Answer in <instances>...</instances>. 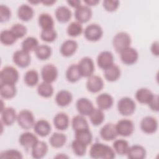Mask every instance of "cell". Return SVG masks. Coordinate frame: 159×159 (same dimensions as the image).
<instances>
[{"label":"cell","instance_id":"cell-1","mask_svg":"<svg viewBox=\"0 0 159 159\" xmlns=\"http://www.w3.org/2000/svg\"><path fill=\"white\" fill-rule=\"evenodd\" d=\"M89 156L94 159H112L115 158L116 153L110 146L102 143L95 142L90 147Z\"/></svg>","mask_w":159,"mask_h":159},{"label":"cell","instance_id":"cell-2","mask_svg":"<svg viewBox=\"0 0 159 159\" xmlns=\"http://www.w3.org/2000/svg\"><path fill=\"white\" fill-rule=\"evenodd\" d=\"M131 37L125 32L117 33L112 39V45L116 52L120 53L125 48L130 47L131 44Z\"/></svg>","mask_w":159,"mask_h":159},{"label":"cell","instance_id":"cell-3","mask_svg":"<svg viewBox=\"0 0 159 159\" xmlns=\"http://www.w3.org/2000/svg\"><path fill=\"white\" fill-rule=\"evenodd\" d=\"M117 107L120 114L124 116H129L134 113L136 109V104L132 98L123 97L119 100Z\"/></svg>","mask_w":159,"mask_h":159},{"label":"cell","instance_id":"cell-4","mask_svg":"<svg viewBox=\"0 0 159 159\" xmlns=\"http://www.w3.org/2000/svg\"><path fill=\"white\" fill-rule=\"evenodd\" d=\"M19 77V72L16 68L11 66H6L0 72V83L16 84Z\"/></svg>","mask_w":159,"mask_h":159},{"label":"cell","instance_id":"cell-5","mask_svg":"<svg viewBox=\"0 0 159 159\" xmlns=\"http://www.w3.org/2000/svg\"><path fill=\"white\" fill-rule=\"evenodd\" d=\"M17 122L18 125L25 130L32 128L35 122L33 113L28 109H23L17 114Z\"/></svg>","mask_w":159,"mask_h":159},{"label":"cell","instance_id":"cell-6","mask_svg":"<svg viewBox=\"0 0 159 159\" xmlns=\"http://www.w3.org/2000/svg\"><path fill=\"white\" fill-rule=\"evenodd\" d=\"M85 39L90 42H97L99 40L103 35L102 27L97 24H91L86 27L84 30Z\"/></svg>","mask_w":159,"mask_h":159},{"label":"cell","instance_id":"cell-7","mask_svg":"<svg viewBox=\"0 0 159 159\" xmlns=\"http://www.w3.org/2000/svg\"><path fill=\"white\" fill-rule=\"evenodd\" d=\"M118 135L127 137L130 136L134 132L135 126L133 122L128 119H122L116 124Z\"/></svg>","mask_w":159,"mask_h":159},{"label":"cell","instance_id":"cell-8","mask_svg":"<svg viewBox=\"0 0 159 159\" xmlns=\"http://www.w3.org/2000/svg\"><path fill=\"white\" fill-rule=\"evenodd\" d=\"M77 65L81 77L88 78L93 75L95 66L91 58L84 57L80 60Z\"/></svg>","mask_w":159,"mask_h":159},{"label":"cell","instance_id":"cell-9","mask_svg":"<svg viewBox=\"0 0 159 159\" xmlns=\"http://www.w3.org/2000/svg\"><path fill=\"white\" fill-rule=\"evenodd\" d=\"M140 126L143 132L147 134H152L158 130V123L155 117L148 116L142 118Z\"/></svg>","mask_w":159,"mask_h":159},{"label":"cell","instance_id":"cell-10","mask_svg":"<svg viewBox=\"0 0 159 159\" xmlns=\"http://www.w3.org/2000/svg\"><path fill=\"white\" fill-rule=\"evenodd\" d=\"M14 63L19 68H26L31 62V57L29 53L24 50H18L16 51L12 55Z\"/></svg>","mask_w":159,"mask_h":159},{"label":"cell","instance_id":"cell-11","mask_svg":"<svg viewBox=\"0 0 159 159\" xmlns=\"http://www.w3.org/2000/svg\"><path fill=\"white\" fill-rule=\"evenodd\" d=\"M58 75L57 68L53 64H47L41 70V76L43 81L52 83L56 81Z\"/></svg>","mask_w":159,"mask_h":159},{"label":"cell","instance_id":"cell-12","mask_svg":"<svg viewBox=\"0 0 159 159\" xmlns=\"http://www.w3.org/2000/svg\"><path fill=\"white\" fill-rule=\"evenodd\" d=\"M119 53L122 62L127 65H134L139 59L138 52L136 49L130 46L125 48Z\"/></svg>","mask_w":159,"mask_h":159},{"label":"cell","instance_id":"cell-13","mask_svg":"<svg viewBox=\"0 0 159 159\" xmlns=\"http://www.w3.org/2000/svg\"><path fill=\"white\" fill-rule=\"evenodd\" d=\"M103 80L98 75H93L88 78L86 81V89L91 93H97L104 88Z\"/></svg>","mask_w":159,"mask_h":159},{"label":"cell","instance_id":"cell-14","mask_svg":"<svg viewBox=\"0 0 159 159\" xmlns=\"http://www.w3.org/2000/svg\"><path fill=\"white\" fill-rule=\"evenodd\" d=\"M101 137L105 141H111L115 140L118 136L116 130V124L113 123H107L104 125L99 131Z\"/></svg>","mask_w":159,"mask_h":159},{"label":"cell","instance_id":"cell-15","mask_svg":"<svg viewBox=\"0 0 159 159\" xmlns=\"http://www.w3.org/2000/svg\"><path fill=\"white\" fill-rule=\"evenodd\" d=\"M93 15V12L90 7L86 5H81L76 9L75 11V17L77 22L83 24L88 22Z\"/></svg>","mask_w":159,"mask_h":159},{"label":"cell","instance_id":"cell-16","mask_svg":"<svg viewBox=\"0 0 159 159\" xmlns=\"http://www.w3.org/2000/svg\"><path fill=\"white\" fill-rule=\"evenodd\" d=\"M17 114L16 110L12 107H4L1 111V122L3 125L10 126L17 120Z\"/></svg>","mask_w":159,"mask_h":159},{"label":"cell","instance_id":"cell-17","mask_svg":"<svg viewBox=\"0 0 159 159\" xmlns=\"http://www.w3.org/2000/svg\"><path fill=\"white\" fill-rule=\"evenodd\" d=\"M76 107L80 115L83 116H89L94 109L93 102L86 98H79L76 102Z\"/></svg>","mask_w":159,"mask_h":159},{"label":"cell","instance_id":"cell-18","mask_svg":"<svg viewBox=\"0 0 159 159\" xmlns=\"http://www.w3.org/2000/svg\"><path fill=\"white\" fill-rule=\"evenodd\" d=\"M114 55L111 52L102 51L97 57V64L100 68L105 70L114 64Z\"/></svg>","mask_w":159,"mask_h":159},{"label":"cell","instance_id":"cell-19","mask_svg":"<svg viewBox=\"0 0 159 159\" xmlns=\"http://www.w3.org/2000/svg\"><path fill=\"white\" fill-rule=\"evenodd\" d=\"M39 141L37 135L30 132L22 133L19 138L20 145L25 149L32 148L33 146Z\"/></svg>","mask_w":159,"mask_h":159},{"label":"cell","instance_id":"cell-20","mask_svg":"<svg viewBox=\"0 0 159 159\" xmlns=\"http://www.w3.org/2000/svg\"><path fill=\"white\" fill-rule=\"evenodd\" d=\"M33 129L35 133L42 137L48 135L52 130L50 124L45 119H40L36 121Z\"/></svg>","mask_w":159,"mask_h":159},{"label":"cell","instance_id":"cell-21","mask_svg":"<svg viewBox=\"0 0 159 159\" xmlns=\"http://www.w3.org/2000/svg\"><path fill=\"white\" fill-rule=\"evenodd\" d=\"M78 47V43L75 40L68 39L62 43L60 48V52L62 56L70 57L76 52Z\"/></svg>","mask_w":159,"mask_h":159},{"label":"cell","instance_id":"cell-22","mask_svg":"<svg viewBox=\"0 0 159 159\" xmlns=\"http://www.w3.org/2000/svg\"><path fill=\"white\" fill-rule=\"evenodd\" d=\"M96 102L98 108L105 111L112 107L114 104V99L110 94L103 93L97 96Z\"/></svg>","mask_w":159,"mask_h":159},{"label":"cell","instance_id":"cell-23","mask_svg":"<svg viewBox=\"0 0 159 159\" xmlns=\"http://www.w3.org/2000/svg\"><path fill=\"white\" fill-rule=\"evenodd\" d=\"M53 122L55 127L58 130H66L70 124V119L68 116L63 112L57 113L53 117Z\"/></svg>","mask_w":159,"mask_h":159},{"label":"cell","instance_id":"cell-24","mask_svg":"<svg viewBox=\"0 0 159 159\" xmlns=\"http://www.w3.org/2000/svg\"><path fill=\"white\" fill-rule=\"evenodd\" d=\"M73 100V95L68 90L63 89L58 91L55 98L56 104L60 107H66L68 106Z\"/></svg>","mask_w":159,"mask_h":159},{"label":"cell","instance_id":"cell-25","mask_svg":"<svg viewBox=\"0 0 159 159\" xmlns=\"http://www.w3.org/2000/svg\"><path fill=\"white\" fill-rule=\"evenodd\" d=\"M48 150L47 144L43 141H38L31 148L32 157L35 159H40L44 157Z\"/></svg>","mask_w":159,"mask_h":159},{"label":"cell","instance_id":"cell-26","mask_svg":"<svg viewBox=\"0 0 159 159\" xmlns=\"http://www.w3.org/2000/svg\"><path fill=\"white\" fill-rule=\"evenodd\" d=\"M147 152L145 148L140 145H134L129 147L127 157L130 159H143L145 158Z\"/></svg>","mask_w":159,"mask_h":159},{"label":"cell","instance_id":"cell-27","mask_svg":"<svg viewBox=\"0 0 159 159\" xmlns=\"http://www.w3.org/2000/svg\"><path fill=\"white\" fill-rule=\"evenodd\" d=\"M34 15V11L33 8L27 4H21L17 9V16L20 20L24 22H28L30 20Z\"/></svg>","mask_w":159,"mask_h":159},{"label":"cell","instance_id":"cell-28","mask_svg":"<svg viewBox=\"0 0 159 159\" xmlns=\"http://www.w3.org/2000/svg\"><path fill=\"white\" fill-rule=\"evenodd\" d=\"M121 71L120 68L116 64H113L104 70V78L109 82L117 81L120 76Z\"/></svg>","mask_w":159,"mask_h":159},{"label":"cell","instance_id":"cell-29","mask_svg":"<svg viewBox=\"0 0 159 159\" xmlns=\"http://www.w3.org/2000/svg\"><path fill=\"white\" fill-rule=\"evenodd\" d=\"M55 16L59 22L66 23L70 20L72 13L68 7L65 6H60L56 9Z\"/></svg>","mask_w":159,"mask_h":159},{"label":"cell","instance_id":"cell-30","mask_svg":"<svg viewBox=\"0 0 159 159\" xmlns=\"http://www.w3.org/2000/svg\"><path fill=\"white\" fill-rule=\"evenodd\" d=\"M154 94L151 91L150 89L146 88H141L137 90L135 97L136 100L140 104H147L153 98Z\"/></svg>","mask_w":159,"mask_h":159},{"label":"cell","instance_id":"cell-31","mask_svg":"<svg viewBox=\"0 0 159 159\" xmlns=\"http://www.w3.org/2000/svg\"><path fill=\"white\" fill-rule=\"evenodd\" d=\"M17 93V88L15 84L0 83V95L5 99L13 98Z\"/></svg>","mask_w":159,"mask_h":159},{"label":"cell","instance_id":"cell-32","mask_svg":"<svg viewBox=\"0 0 159 159\" xmlns=\"http://www.w3.org/2000/svg\"><path fill=\"white\" fill-rule=\"evenodd\" d=\"M67 140V137L65 134L60 132L53 133L49 139L50 145L56 148H59L65 145Z\"/></svg>","mask_w":159,"mask_h":159},{"label":"cell","instance_id":"cell-33","mask_svg":"<svg viewBox=\"0 0 159 159\" xmlns=\"http://www.w3.org/2000/svg\"><path fill=\"white\" fill-rule=\"evenodd\" d=\"M38 23L42 30L54 29V20L50 14L43 12L39 15Z\"/></svg>","mask_w":159,"mask_h":159},{"label":"cell","instance_id":"cell-34","mask_svg":"<svg viewBox=\"0 0 159 159\" xmlns=\"http://www.w3.org/2000/svg\"><path fill=\"white\" fill-rule=\"evenodd\" d=\"M65 76L70 83H76L79 81L81 77L77 64H71L70 65L65 73Z\"/></svg>","mask_w":159,"mask_h":159},{"label":"cell","instance_id":"cell-35","mask_svg":"<svg viewBox=\"0 0 159 159\" xmlns=\"http://www.w3.org/2000/svg\"><path fill=\"white\" fill-rule=\"evenodd\" d=\"M129 147V142L122 139L115 140L112 144V148L115 153L119 155H126Z\"/></svg>","mask_w":159,"mask_h":159},{"label":"cell","instance_id":"cell-36","mask_svg":"<svg viewBox=\"0 0 159 159\" xmlns=\"http://www.w3.org/2000/svg\"><path fill=\"white\" fill-rule=\"evenodd\" d=\"M75 139L83 142L87 146L91 143L93 140V135L89 128L83 129L75 131Z\"/></svg>","mask_w":159,"mask_h":159},{"label":"cell","instance_id":"cell-37","mask_svg":"<svg viewBox=\"0 0 159 159\" xmlns=\"http://www.w3.org/2000/svg\"><path fill=\"white\" fill-rule=\"evenodd\" d=\"M37 91L38 94L41 97L48 98L53 94L54 89L51 83L43 81L38 84Z\"/></svg>","mask_w":159,"mask_h":159},{"label":"cell","instance_id":"cell-38","mask_svg":"<svg viewBox=\"0 0 159 159\" xmlns=\"http://www.w3.org/2000/svg\"><path fill=\"white\" fill-rule=\"evenodd\" d=\"M39 81V75L35 70H29L27 71L24 76V81L29 87L36 86Z\"/></svg>","mask_w":159,"mask_h":159},{"label":"cell","instance_id":"cell-39","mask_svg":"<svg viewBox=\"0 0 159 159\" xmlns=\"http://www.w3.org/2000/svg\"><path fill=\"white\" fill-rule=\"evenodd\" d=\"M88 116L89 117L91 123L94 126H98L101 125L104 122L105 119L103 111L98 107H94Z\"/></svg>","mask_w":159,"mask_h":159},{"label":"cell","instance_id":"cell-40","mask_svg":"<svg viewBox=\"0 0 159 159\" xmlns=\"http://www.w3.org/2000/svg\"><path fill=\"white\" fill-rule=\"evenodd\" d=\"M35 56L40 60H46L48 59L52 55V48L50 46L45 44L39 45L34 51Z\"/></svg>","mask_w":159,"mask_h":159},{"label":"cell","instance_id":"cell-41","mask_svg":"<svg viewBox=\"0 0 159 159\" xmlns=\"http://www.w3.org/2000/svg\"><path fill=\"white\" fill-rule=\"evenodd\" d=\"M71 126L74 131L89 128L88 122L84 116L80 114L76 115L73 117L71 120Z\"/></svg>","mask_w":159,"mask_h":159},{"label":"cell","instance_id":"cell-42","mask_svg":"<svg viewBox=\"0 0 159 159\" xmlns=\"http://www.w3.org/2000/svg\"><path fill=\"white\" fill-rule=\"evenodd\" d=\"M17 38L15 37L12 31L9 29L3 30L0 34V41L4 45L9 46L14 44L17 41Z\"/></svg>","mask_w":159,"mask_h":159},{"label":"cell","instance_id":"cell-43","mask_svg":"<svg viewBox=\"0 0 159 159\" xmlns=\"http://www.w3.org/2000/svg\"><path fill=\"white\" fill-rule=\"evenodd\" d=\"M38 40L34 37H27L22 42V49L27 52L35 51L39 46Z\"/></svg>","mask_w":159,"mask_h":159},{"label":"cell","instance_id":"cell-44","mask_svg":"<svg viewBox=\"0 0 159 159\" xmlns=\"http://www.w3.org/2000/svg\"><path fill=\"white\" fill-rule=\"evenodd\" d=\"M83 32L81 24L77 21H73L70 23L66 29L67 34L71 37H76L80 35Z\"/></svg>","mask_w":159,"mask_h":159},{"label":"cell","instance_id":"cell-45","mask_svg":"<svg viewBox=\"0 0 159 159\" xmlns=\"http://www.w3.org/2000/svg\"><path fill=\"white\" fill-rule=\"evenodd\" d=\"M71 149L75 153L78 157H83L85 155L87 149V145L83 142L75 139L71 142Z\"/></svg>","mask_w":159,"mask_h":159},{"label":"cell","instance_id":"cell-46","mask_svg":"<svg viewBox=\"0 0 159 159\" xmlns=\"http://www.w3.org/2000/svg\"><path fill=\"white\" fill-rule=\"evenodd\" d=\"M57 37V33L55 29L42 30L40 32L41 39L46 42H53Z\"/></svg>","mask_w":159,"mask_h":159},{"label":"cell","instance_id":"cell-47","mask_svg":"<svg viewBox=\"0 0 159 159\" xmlns=\"http://www.w3.org/2000/svg\"><path fill=\"white\" fill-rule=\"evenodd\" d=\"M10 30L17 39H21L24 37L27 32V27L24 25L19 23L14 24Z\"/></svg>","mask_w":159,"mask_h":159},{"label":"cell","instance_id":"cell-48","mask_svg":"<svg viewBox=\"0 0 159 159\" xmlns=\"http://www.w3.org/2000/svg\"><path fill=\"white\" fill-rule=\"evenodd\" d=\"M1 158H16L22 159L23 158L22 153L16 149H8L2 151L0 154Z\"/></svg>","mask_w":159,"mask_h":159},{"label":"cell","instance_id":"cell-49","mask_svg":"<svg viewBox=\"0 0 159 159\" xmlns=\"http://www.w3.org/2000/svg\"><path fill=\"white\" fill-rule=\"evenodd\" d=\"M120 4V2L117 0H104L102 2L104 9L107 12L116 11Z\"/></svg>","mask_w":159,"mask_h":159},{"label":"cell","instance_id":"cell-50","mask_svg":"<svg viewBox=\"0 0 159 159\" xmlns=\"http://www.w3.org/2000/svg\"><path fill=\"white\" fill-rule=\"evenodd\" d=\"M11 17V11L10 8L4 4L0 5V22H6L9 20Z\"/></svg>","mask_w":159,"mask_h":159},{"label":"cell","instance_id":"cell-51","mask_svg":"<svg viewBox=\"0 0 159 159\" xmlns=\"http://www.w3.org/2000/svg\"><path fill=\"white\" fill-rule=\"evenodd\" d=\"M159 97L158 94L153 95L152 99L150 101V102L148 103V105L150 109L155 112H158L159 111Z\"/></svg>","mask_w":159,"mask_h":159},{"label":"cell","instance_id":"cell-52","mask_svg":"<svg viewBox=\"0 0 159 159\" xmlns=\"http://www.w3.org/2000/svg\"><path fill=\"white\" fill-rule=\"evenodd\" d=\"M150 51L156 57L159 55V43L158 40L153 42L150 47Z\"/></svg>","mask_w":159,"mask_h":159},{"label":"cell","instance_id":"cell-53","mask_svg":"<svg viewBox=\"0 0 159 159\" xmlns=\"http://www.w3.org/2000/svg\"><path fill=\"white\" fill-rule=\"evenodd\" d=\"M67 3L68 4L69 6H70L71 7H73V8H78V7H80L81 4V1L80 0H73V1H66Z\"/></svg>","mask_w":159,"mask_h":159},{"label":"cell","instance_id":"cell-54","mask_svg":"<svg viewBox=\"0 0 159 159\" xmlns=\"http://www.w3.org/2000/svg\"><path fill=\"white\" fill-rule=\"evenodd\" d=\"M99 0H84V4L88 6H96L99 3Z\"/></svg>","mask_w":159,"mask_h":159},{"label":"cell","instance_id":"cell-55","mask_svg":"<svg viewBox=\"0 0 159 159\" xmlns=\"http://www.w3.org/2000/svg\"><path fill=\"white\" fill-rule=\"evenodd\" d=\"M55 2H56V1H54V0H50V1L49 0H45V1H40V3H42L44 6H52Z\"/></svg>","mask_w":159,"mask_h":159},{"label":"cell","instance_id":"cell-56","mask_svg":"<svg viewBox=\"0 0 159 159\" xmlns=\"http://www.w3.org/2000/svg\"><path fill=\"white\" fill-rule=\"evenodd\" d=\"M30 4H37L39 3H40V1H29Z\"/></svg>","mask_w":159,"mask_h":159}]
</instances>
